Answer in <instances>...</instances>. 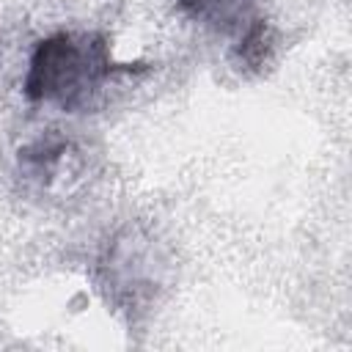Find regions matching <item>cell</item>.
<instances>
[{
  "mask_svg": "<svg viewBox=\"0 0 352 352\" xmlns=\"http://www.w3.org/2000/svg\"><path fill=\"white\" fill-rule=\"evenodd\" d=\"M148 69V63H118L104 33L58 30L36 44L22 91L36 104H55L63 113H88L116 77L143 74Z\"/></svg>",
  "mask_w": 352,
  "mask_h": 352,
  "instance_id": "cell-1",
  "label": "cell"
},
{
  "mask_svg": "<svg viewBox=\"0 0 352 352\" xmlns=\"http://www.w3.org/2000/svg\"><path fill=\"white\" fill-rule=\"evenodd\" d=\"M184 16L220 33H242L258 19V0H176Z\"/></svg>",
  "mask_w": 352,
  "mask_h": 352,
  "instance_id": "cell-2",
  "label": "cell"
},
{
  "mask_svg": "<svg viewBox=\"0 0 352 352\" xmlns=\"http://www.w3.org/2000/svg\"><path fill=\"white\" fill-rule=\"evenodd\" d=\"M272 50H275V30L270 28L267 19L258 16L236 36V47L231 58H234V66L242 72H261L264 63H270Z\"/></svg>",
  "mask_w": 352,
  "mask_h": 352,
  "instance_id": "cell-3",
  "label": "cell"
}]
</instances>
